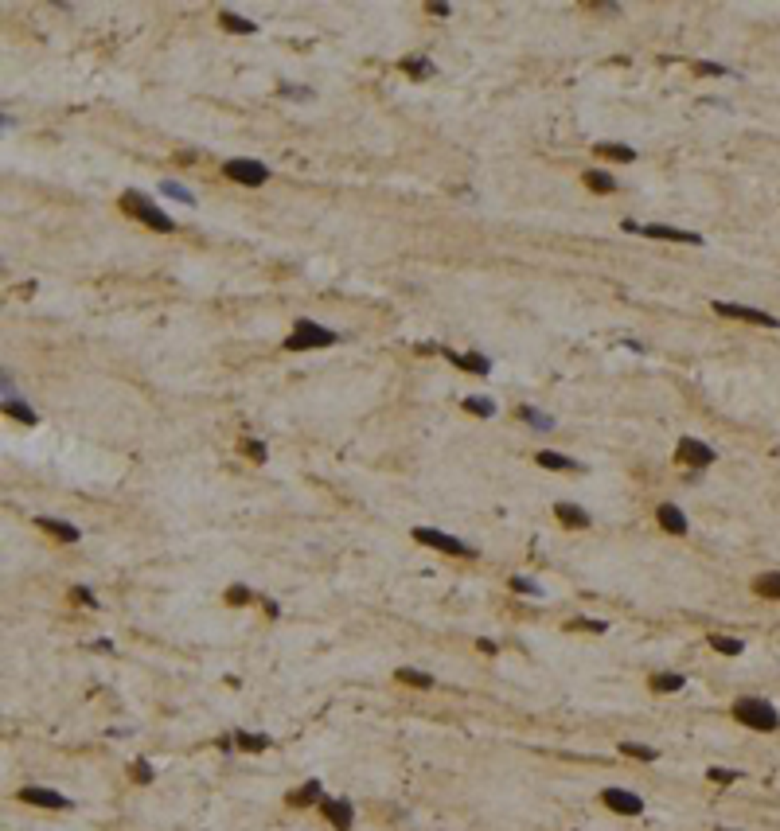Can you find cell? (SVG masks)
Here are the masks:
<instances>
[{
	"instance_id": "cell-1",
	"label": "cell",
	"mask_w": 780,
	"mask_h": 831,
	"mask_svg": "<svg viewBox=\"0 0 780 831\" xmlns=\"http://www.w3.org/2000/svg\"><path fill=\"white\" fill-rule=\"evenodd\" d=\"M121 207L133 215V219H140L145 227H153V230H160V235H172L176 230V223H172V215H164L160 207L153 203L148 195H140V192H125L121 195Z\"/></svg>"
},
{
	"instance_id": "cell-2",
	"label": "cell",
	"mask_w": 780,
	"mask_h": 831,
	"mask_svg": "<svg viewBox=\"0 0 780 831\" xmlns=\"http://www.w3.org/2000/svg\"><path fill=\"white\" fill-rule=\"evenodd\" d=\"M734 718L741 722V726H749V730H761V734H769V730L780 726L776 706L765 703V699H737L734 703Z\"/></svg>"
},
{
	"instance_id": "cell-3",
	"label": "cell",
	"mask_w": 780,
	"mask_h": 831,
	"mask_svg": "<svg viewBox=\"0 0 780 831\" xmlns=\"http://www.w3.org/2000/svg\"><path fill=\"white\" fill-rule=\"evenodd\" d=\"M336 340H339V332H332V328H324V324H317L309 317H301L293 324V336L285 340V347L289 352H312V347H328V344H336Z\"/></svg>"
},
{
	"instance_id": "cell-4",
	"label": "cell",
	"mask_w": 780,
	"mask_h": 831,
	"mask_svg": "<svg viewBox=\"0 0 780 831\" xmlns=\"http://www.w3.org/2000/svg\"><path fill=\"white\" fill-rule=\"evenodd\" d=\"M620 227L628 235H644V238H660V243H683V246H702V235L694 230H679V227H663V223H636V219H625Z\"/></svg>"
},
{
	"instance_id": "cell-5",
	"label": "cell",
	"mask_w": 780,
	"mask_h": 831,
	"mask_svg": "<svg viewBox=\"0 0 780 831\" xmlns=\"http://www.w3.org/2000/svg\"><path fill=\"white\" fill-rule=\"evenodd\" d=\"M414 539H418L421 546H433V551H441V554H456V559H472V554H476L468 543H461V539L445 535V531H433V527H414Z\"/></svg>"
},
{
	"instance_id": "cell-6",
	"label": "cell",
	"mask_w": 780,
	"mask_h": 831,
	"mask_svg": "<svg viewBox=\"0 0 780 831\" xmlns=\"http://www.w3.org/2000/svg\"><path fill=\"white\" fill-rule=\"evenodd\" d=\"M222 176H230L235 184H246V188H258L270 180V168L262 160H246V156H235V160L222 164Z\"/></svg>"
},
{
	"instance_id": "cell-7",
	"label": "cell",
	"mask_w": 780,
	"mask_h": 831,
	"mask_svg": "<svg viewBox=\"0 0 780 831\" xmlns=\"http://www.w3.org/2000/svg\"><path fill=\"white\" fill-rule=\"evenodd\" d=\"M714 312L718 317H729V320H745V324H761V328H780V317L765 309H749V305H734V301H714Z\"/></svg>"
},
{
	"instance_id": "cell-8",
	"label": "cell",
	"mask_w": 780,
	"mask_h": 831,
	"mask_svg": "<svg viewBox=\"0 0 780 831\" xmlns=\"http://www.w3.org/2000/svg\"><path fill=\"white\" fill-rule=\"evenodd\" d=\"M601 800H605V808L617 812V816H640L644 812V800L636 792H628V788H605Z\"/></svg>"
},
{
	"instance_id": "cell-9",
	"label": "cell",
	"mask_w": 780,
	"mask_h": 831,
	"mask_svg": "<svg viewBox=\"0 0 780 831\" xmlns=\"http://www.w3.org/2000/svg\"><path fill=\"white\" fill-rule=\"evenodd\" d=\"M675 457L683 464H694V469H707L710 461H714V449L710 445H702L699 437H679V445H675Z\"/></svg>"
},
{
	"instance_id": "cell-10",
	"label": "cell",
	"mask_w": 780,
	"mask_h": 831,
	"mask_svg": "<svg viewBox=\"0 0 780 831\" xmlns=\"http://www.w3.org/2000/svg\"><path fill=\"white\" fill-rule=\"evenodd\" d=\"M324 816L336 831H351V824H355V808H351V800H344V796H332V800L324 796Z\"/></svg>"
},
{
	"instance_id": "cell-11",
	"label": "cell",
	"mask_w": 780,
	"mask_h": 831,
	"mask_svg": "<svg viewBox=\"0 0 780 831\" xmlns=\"http://www.w3.org/2000/svg\"><path fill=\"white\" fill-rule=\"evenodd\" d=\"M16 796H20L24 804H36V808H66V804H71L63 792H55V788H36V785L20 788Z\"/></svg>"
},
{
	"instance_id": "cell-12",
	"label": "cell",
	"mask_w": 780,
	"mask_h": 831,
	"mask_svg": "<svg viewBox=\"0 0 780 831\" xmlns=\"http://www.w3.org/2000/svg\"><path fill=\"white\" fill-rule=\"evenodd\" d=\"M39 527L47 531V535H55L59 543H78V527L74 523H66V519H55V515H43L39 519Z\"/></svg>"
},
{
	"instance_id": "cell-13",
	"label": "cell",
	"mask_w": 780,
	"mask_h": 831,
	"mask_svg": "<svg viewBox=\"0 0 780 831\" xmlns=\"http://www.w3.org/2000/svg\"><path fill=\"white\" fill-rule=\"evenodd\" d=\"M660 527L663 531H671V535H687V515L675 508V504H660Z\"/></svg>"
},
{
	"instance_id": "cell-14",
	"label": "cell",
	"mask_w": 780,
	"mask_h": 831,
	"mask_svg": "<svg viewBox=\"0 0 780 831\" xmlns=\"http://www.w3.org/2000/svg\"><path fill=\"white\" fill-rule=\"evenodd\" d=\"M317 800H324V788H320V780H304L301 788H293V792H289V804H297V808H309V804H317Z\"/></svg>"
},
{
	"instance_id": "cell-15",
	"label": "cell",
	"mask_w": 780,
	"mask_h": 831,
	"mask_svg": "<svg viewBox=\"0 0 780 831\" xmlns=\"http://www.w3.org/2000/svg\"><path fill=\"white\" fill-rule=\"evenodd\" d=\"M554 515H558L566 527H589V515H585V508H578V504H554Z\"/></svg>"
},
{
	"instance_id": "cell-16",
	"label": "cell",
	"mask_w": 780,
	"mask_h": 831,
	"mask_svg": "<svg viewBox=\"0 0 780 831\" xmlns=\"http://www.w3.org/2000/svg\"><path fill=\"white\" fill-rule=\"evenodd\" d=\"M449 355V363H456V367H464V371H472V375H488L492 371V363L484 360V355H456V352H445Z\"/></svg>"
},
{
	"instance_id": "cell-17",
	"label": "cell",
	"mask_w": 780,
	"mask_h": 831,
	"mask_svg": "<svg viewBox=\"0 0 780 831\" xmlns=\"http://www.w3.org/2000/svg\"><path fill=\"white\" fill-rule=\"evenodd\" d=\"M753 589H757V597L780 601V570H769V574H761L757 581H753Z\"/></svg>"
},
{
	"instance_id": "cell-18",
	"label": "cell",
	"mask_w": 780,
	"mask_h": 831,
	"mask_svg": "<svg viewBox=\"0 0 780 831\" xmlns=\"http://www.w3.org/2000/svg\"><path fill=\"white\" fill-rule=\"evenodd\" d=\"M585 188H589V192H597V195H612V192H617V180L605 176V172H597V168H589L585 172Z\"/></svg>"
},
{
	"instance_id": "cell-19",
	"label": "cell",
	"mask_w": 780,
	"mask_h": 831,
	"mask_svg": "<svg viewBox=\"0 0 780 831\" xmlns=\"http://www.w3.org/2000/svg\"><path fill=\"white\" fill-rule=\"evenodd\" d=\"M535 461L543 464V469H554V472H570V469H578L570 457H562V453H554V449H543V453H535Z\"/></svg>"
},
{
	"instance_id": "cell-20",
	"label": "cell",
	"mask_w": 780,
	"mask_h": 831,
	"mask_svg": "<svg viewBox=\"0 0 780 831\" xmlns=\"http://www.w3.org/2000/svg\"><path fill=\"white\" fill-rule=\"evenodd\" d=\"M4 414H8V418H16V422H24V426H36V422H39V414L31 410L28 402H20V398H12V402H4Z\"/></svg>"
},
{
	"instance_id": "cell-21",
	"label": "cell",
	"mask_w": 780,
	"mask_h": 831,
	"mask_svg": "<svg viewBox=\"0 0 780 831\" xmlns=\"http://www.w3.org/2000/svg\"><path fill=\"white\" fill-rule=\"evenodd\" d=\"M219 20H222V28H227V31H242V36H254V31H258V24L246 20V16H238V12H222Z\"/></svg>"
},
{
	"instance_id": "cell-22",
	"label": "cell",
	"mask_w": 780,
	"mask_h": 831,
	"mask_svg": "<svg viewBox=\"0 0 780 831\" xmlns=\"http://www.w3.org/2000/svg\"><path fill=\"white\" fill-rule=\"evenodd\" d=\"M519 418L527 422L530 429H554V418L543 414V410H535V406H519Z\"/></svg>"
},
{
	"instance_id": "cell-23",
	"label": "cell",
	"mask_w": 780,
	"mask_h": 831,
	"mask_svg": "<svg viewBox=\"0 0 780 831\" xmlns=\"http://www.w3.org/2000/svg\"><path fill=\"white\" fill-rule=\"evenodd\" d=\"M597 153H601L605 160H617V164H632L636 160V148H628V145H597Z\"/></svg>"
},
{
	"instance_id": "cell-24",
	"label": "cell",
	"mask_w": 780,
	"mask_h": 831,
	"mask_svg": "<svg viewBox=\"0 0 780 831\" xmlns=\"http://www.w3.org/2000/svg\"><path fill=\"white\" fill-rule=\"evenodd\" d=\"M683 683H687L683 675H675V671H663V675L652 679V691H655V695H667V691H679Z\"/></svg>"
},
{
	"instance_id": "cell-25",
	"label": "cell",
	"mask_w": 780,
	"mask_h": 831,
	"mask_svg": "<svg viewBox=\"0 0 780 831\" xmlns=\"http://www.w3.org/2000/svg\"><path fill=\"white\" fill-rule=\"evenodd\" d=\"M402 74H410L414 82H421V78L433 74V63H429V59H402Z\"/></svg>"
},
{
	"instance_id": "cell-26",
	"label": "cell",
	"mask_w": 780,
	"mask_h": 831,
	"mask_svg": "<svg viewBox=\"0 0 780 831\" xmlns=\"http://www.w3.org/2000/svg\"><path fill=\"white\" fill-rule=\"evenodd\" d=\"M160 192H164V195H172V199H180V203H188V207L195 203V192H192V188H184L180 180H164Z\"/></svg>"
},
{
	"instance_id": "cell-27",
	"label": "cell",
	"mask_w": 780,
	"mask_h": 831,
	"mask_svg": "<svg viewBox=\"0 0 780 831\" xmlns=\"http://www.w3.org/2000/svg\"><path fill=\"white\" fill-rule=\"evenodd\" d=\"M402 683H410V687H433V675H426V671H418V668H398L394 671Z\"/></svg>"
},
{
	"instance_id": "cell-28",
	"label": "cell",
	"mask_w": 780,
	"mask_h": 831,
	"mask_svg": "<svg viewBox=\"0 0 780 831\" xmlns=\"http://www.w3.org/2000/svg\"><path fill=\"white\" fill-rule=\"evenodd\" d=\"M235 745H242L250 753H262V750H270V738L265 734H235Z\"/></svg>"
},
{
	"instance_id": "cell-29",
	"label": "cell",
	"mask_w": 780,
	"mask_h": 831,
	"mask_svg": "<svg viewBox=\"0 0 780 831\" xmlns=\"http://www.w3.org/2000/svg\"><path fill=\"white\" fill-rule=\"evenodd\" d=\"M710 644H714V652H722V656H741V640L737 636H710Z\"/></svg>"
},
{
	"instance_id": "cell-30",
	"label": "cell",
	"mask_w": 780,
	"mask_h": 831,
	"mask_svg": "<svg viewBox=\"0 0 780 831\" xmlns=\"http://www.w3.org/2000/svg\"><path fill=\"white\" fill-rule=\"evenodd\" d=\"M620 753L640 758V761H655V758H660V750H652V745H636V742H620Z\"/></svg>"
},
{
	"instance_id": "cell-31",
	"label": "cell",
	"mask_w": 780,
	"mask_h": 831,
	"mask_svg": "<svg viewBox=\"0 0 780 831\" xmlns=\"http://www.w3.org/2000/svg\"><path fill=\"white\" fill-rule=\"evenodd\" d=\"M464 410H468V414H480V418H492V414H496V402H492V398H464Z\"/></svg>"
},
{
	"instance_id": "cell-32",
	"label": "cell",
	"mask_w": 780,
	"mask_h": 831,
	"mask_svg": "<svg viewBox=\"0 0 780 831\" xmlns=\"http://www.w3.org/2000/svg\"><path fill=\"white\" fill-rule=\"evenodd\" d=\"M511 589H519V593H527V597H543V589H538L530 578H511Z\"/></svg>"
},
{
	"instance_id": "cell-33",
	"label": "cell",
	"mask_w": 780,
	"mask_h": 831,
	"mask_svg": "<svg viewBox=\"0 0 780 831\" xmlns=\"http://www.w3.org/2000/svg\"><path fill=\"white\" fill-rule=\"evenodd\" d=\"M242 453H246V457H254V461H265V445H262V442H254V437H246V442H242Z\"/></svg>"
},
{
	"instance_id": "cell-34",
	"label": "cell",
	"mask_w": 780,
	"mask_h": 831,
	"mask_svg": "<svg viewBox=\"0 0 780 831\" xmlns=\"http://www.w3.org/2000/svg\"><path fill=\"white\" fill-rule=\"evenodd\" d=\"M227 601L230 605H246V601H250V589H246V586H230L227 589Z\"/></svg>"
},
{
	"instance_id": "cell-35",
	"label": "cell",
	"mask_w": 780,
	"mask_h": 831,
	"mask_svg": "<svg viewBox=\"0 0 780 831\" xmlns=\"http://www.w3.org/2000/svg\"><path fill=\"white\" fill-rule=\"evenodd\" d=\"M710 780H718V785H729V780H737V769H710Z\"/></svg>"
},
{
	"instance_id": "cell-36",
	"label": "cell",
	"mask_w": 780,
	"mask_h": 831,
	"mask_svg": "<svg viewBox=\"0 0 780 831\" xmlns=\"http://www.w3.org/2000/svg\"><path fill=\"white\" fill-rule=\"evenodd\" d=\"M133 777L148 785V780H153V765H148V761H137V765H133Z\"/></svg>"
},
{
	"instance_id": "cell-37",
	"label": "cell",
	"mask_w": 780,
	"mask_h": 831,
	"mask_svg": "<svg viewBox=\"0 0 780 831\" xmlns=\"http://www.w3.org/2000/svg\"><path fill=\"white\" fill-rule=\"evenodd\" d=\"M74 597H78V601H82V605H90V609H94V605H98V597H94V593H90V589H86V586H78V589H74Z\"/></svg>"
},
{
	"instance_id": "cell-38",
	"label": "cell",
	"mask_w": 780,
	"mask_h": 831,
	"mask_svg": "<svg viewBox=\"0 0 780 831\" xmlns=\"http://www.w3.org/2000/svg\"><path fill=\"white\" fill-rule=\"evenodd\" d=\"M699 74H729V66H718V63H699Z\"/></svg>"
},
{
	"instance_id": "cell-39",
	"label": "cell",
	"mask_w": 780,
	"mask_h": 831,
	"mask_svg": "<svg viewBox=\"0 0 780 831\" xmlns=\"http://www.w3.org/2000/svg\"><path fill=\"white\" fill-rule=\"evenodd\" d=\"M574 628H589V633H605L601 621H574Z\"/></svg>"
},
{
	"instance_id": "cell-40",
	"label": "cell",
	"mask_w": 780,
	"mask_h": 831,
	"mask_svg": "<svg viewBox=\"0 0 780 831\" xmlns=\"http://www.w3.org/2000/svg\"><path fill=\"white\" fill-rule=\"evenodd\" d=\"M281 94H285V98H312V90H293V86H281Z\"/></svg>"
},
{
	"instance_id": "cell-41",
	"label": "cell",
	"mask_w": 780,
	"mask_h": 831,
	"mask_svg": "<svg viewBox=\"0 0 780 831\" xmlns=\"http://www.w3.org/2000/svg\"><path fill=\"white\" fill-rule=\"evenodd\" d=\"M429 12H433V16H449L453 8H449V4H429Z\"/></svg>"
},
{
	"instance_id": "cell-42",
	"label": "cell",
	"mask_w": 780,
	"mask_h": 831,
	"mask_svg": "<svg viewBox=\"0 0 780 831\" xmlns=\"http://www.w3.org/2000/svg\"><path fill=\"white\" fill-rule=\"evenodd\" d=\"M718 831H729V827H718Z\"/></svg>"
}]
</instances>
